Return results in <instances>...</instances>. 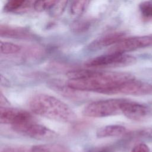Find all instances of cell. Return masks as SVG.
Segmentation results:
<instances>
[{
    "label": "cell",
    "mask_w": 152,
    "mask_h": 152,
    "mask_svg": "<svg viewBox=\"0 0 152 152\" xmlns=\"http://www.w3.org/2000/svg\"><path fill=\"white\" fill-rule=\"evenodd\" d=\"M152 46V35L124 38L114 45L109 50L110 53H122Z\"/></svg>",
    "instance_id": "6"
},
{
    "label": "cell",
    "mask_w": 152,
    "mask_h": 152,
    "mask_svg": "<svg viewBox=\"0 0 152 152\" xmlns=\"http://www.w3.org/2000/svg\"><path fill=\"white\" fill-rule=\"evenodd\" d=\"M69 79L66 85L75 91H93L114 94L124 83L135 78L133 75L124 72L78 69L67 73Z\"/></svg>",
    "instance_id": "1"
},
{
    "label": "cell",
    "mask_w": 152,
    "mask_h": 152,
    "mask_svg": "<svg viewBox=\"0 0 152 152\" xmlns=\"http://www.w3.org/2000/svg\"><path fill=\"white\" fill-rule=\"evenodd\" d=\"M94 23L90 18H81L75 20L71 24V29L74 33H83L88 30Z\"/></svg>",
    "instance_id": "13"
},
{
    "label": "cell",
    "mask_w": 152,
    "mask_h": 152,
    "mask_svg": "<svg viewBox=\"0 0 152 152\" xmlns=\"http://www.w3.org/2000/svg\"><path fill=\"white\" fill-rule=\"evenodd\" d=\"M12 128L20 134L39 140H50L56 137V134L53 131L32 120L12 125Z\"/></svg>",
    "instance_id": "5"
},
{
    "label": "cell",
    "mask_w": 152,
    "mask_h": 152,
    "mask_svg": "<svg viewBox=\"0 0 152 152\" xmlns=\"http://www.w3.org/2000/svg\"><path fill=\"white\" fill-rule=\"evenodd\" d=\"M136 58L131 55L122 53H109L88 60L85 65L88 68H103L124 67L134 64Z\"/></svg>",
    "instance_id": "4"
},
{
    "label": "cell",
    "mask_w": 152,
    "mask_h": 152,
    "mask_svg": "<svg viewBox=\"0 0 152 152\" xmlns=\"http://www.w3.org/2000/svg\"><path fill=\"white\" fill-rule=\"evenodd\" d=\"M92 152H113V150L110 147H102L99 148L98 149H96Z\"/></svg>",
    "instance_id": "22"
},
{
    "label": "cell",
    "mask_w": 152,
    "mask_h": 152,
    "mask_svg": "<svg viewBox=\"0 0 152 152\" xmlns=\"http://www.w3.org/2000/svg\"><path fill=\"white\" fill-rule=\"evenodd\" d=\"M126 131L125 126L120 125H109L99 128L96 131V137L99 138L118 137Z\"/></svg>",
    "instance_id": "12"
},
{
    "label": "cell",
    "mask_w": 152,
    "mask_h": 152,
    "mask_svg": "<svg viewBox=\"0 0 152 152\" xmlns=\"http://www.w3.org/2000/svg\"><path fill=\"white\" fill-rule=\"evenodd\" d=\"M26 2V0H8L4 6V10L7 12H14L23 7Z\"/></svg>",
    "instance_id": "18"
},
{
    "label": "cell",
    "mask_w": 152,
    "mask_h": 152,
    "mask_svg": "<svg viewBox=\"0 0 152 152\" xmlns=\"http://www.w3.org/2000/svg\"><path fill=\"white\" fill-rule=\"evenodd\" d=\"M56 0H36L33 4L35 11L37 12H48L53 6Z\"/></svg>",
    "instance_id": "17"
},
{
    "label": "cell",
    "mask_w": 152,
    "mask_h": 152,
    "mask_svg": "<svg viewBox=\"0 0 152 152\" xmlns=\"http://www.w3.org/2000/svg\"><path fill=\"white\" fill-rule=\"evenodd\" d=\"M1 152H33V146L15 145L3 148Z\"/></svg>",
    "instance_id": "19"
},
{
    "label": "cell",
    "mask_w": 152,
    "mask_h": 152,
    "mask_svg": "<svg viewBox=\"0 0 152 152\" xmlns=\"http://www.w3.org/2000/svg\"><path fill=\"white\" fill-rule=\"evenodd\" d=\"M139 9L144 17L152 18V2H142L140 4Z\"/></svg>",
    "instance_id": "20"
},
{
    "label": "cell",
    "mask_w": 152,
    "mask_h": 152,
    "mask_svg": "<svg viewBox=\"0 0 152 152\" xmlns=\"http://www.w3.org/2000/svg\"><path fill=\"white\" fill-rule=\"evenodd\" d=\"M124 99L98 100L86 104L82 111L84 116L90 118H104L121 113V106Z\"/></svg>",
    "instance_id": "3"
},
{
    "label": "cell",
    "mask_w": 152,
    "mask_h": 152,
    "mask_svg": "<svg viewBox=\"0 0 152 152\" xmlns=\"http://www.w3.org/2000/svg\"><path fill=\"white\" fill-rule=\"evenodd\" d=\"M124 34L121 32H115L106 34L92 41L87 48L90 50H97L103 48L115 45L124 39Z\"/></svg>",
    "instance_id": "10"
},
{
    "label": "cell",
    "mask_w": 152,
    "mask_h": 152,
    "mask_svg": "<svg viewBox=\"0 0 152 152\" xmlns=\"http://www.w3.org/2000/svg\"><path fill=\"white\" fill-rule=\"evenodd\" d=\"M121 111L126 118L135 121L145 120L152 115V110L148 106L127 99H124Z\"/></svg>",
    "instance_id": "7"
},
{
    "label": "cell",
    "mask_w": 152,
    "mask_h": 152,
    "mask_svg": "<svg viewBox=\"0 0 152 152\" xmlns=\"http://www.w3.org/2000/svg\"><path fill=\"white\" fill-rule=\"evenodd\" d=\"M0 34L1 37L16 39H31L34 37L32 33L25 28L5 24H1Z\"/></svg>",
    "instance_id": "11"
},
{
    "label": "cell",
    "mask_w": 152,
    "mask_h": 152,
    "mask_svg": "<svg viewBox=\"0 0 152 152\" xmlns=\"http://www.w3.org/2000/svg\"><path fill=\"white\" fill-rule=\"evenodd\" d=\"M21 47L15 43L7 42H1V53L4 55H11L18 53Z\"/></svg>",
    "instance_id": "16"
},
{
    "label": "cell",
    "mask_w": 152,
    "mask_h": 152,
    "mask_svg": "<svg viewBox=\"0 0 152 152\" xmlns=\"http://www.w3.org/2000/svg\"><path fill=\"white\" fill-rule=\"evenodd\" d=\"M90 0H72L70 6L71 13L74 15H81L86 9Z\"/></svg>",
    "instance_id": "14"
},
{
    "label": "cell",
    "mask_w": 152,
    "mask_h": 152,
    "mask_svg": "<svg viewBox=\"0 0 152 152\" xmlns=\"http://www.w3.org/2000/svg\"><path fill=\"white\" fill-rule=\"evenodd\" d=\"M130 152H150V149L145 144L139 143L135 145Z\"/></svg>",
    "instance_id": "21"
},
{
    "label": "cell",
    "mask_w": 152,
    "mask_h": 152,
    "mask_svg": "<svg viewBox=\"0 0 152 152\" xmlns=\"http://www.w3.org/2000/svg\"><path fill=\"white\" fill-rule=\"evenodd\" d=\"M57 152H69L65 148H64V147H62Z\"/></svg>",
    "instance_id": "23"
},
{
    "label": "cell",
    "mask_w": 152,
    "mask_h": 152,
    "mask_svg": "<svg viewBox=\"0 0 152 152\" xmlns=\"http://www.w3.org/2000/svg\"><path fill=\"white\" fill-rule=\"evenodd\" d=\"M140 96L152 94V85L141 81L132 79L122 84L115 91V94Z\"/></svg>",
    "instance_id": "8"
},
{
    "label": "cell",
    "mask_w": 152,
    "mask_h": 152,
    "mask_svg": "<svg viewBox=\"0 0 152 152\" xmlns=\"http://www.w3.org/2000/svg\"><path fill=\"white\" fill-rule=\"evenodd\" d=\"M68 0H56L52 8L48 11L49 15L53 17H58L64 12Z\"/></svg>",
    "instance_id": "15"
},
{
    "label": "cell",
    "mask_w": 152,
    "mask_h": 152,
    "mask_svg": "<svg viewBox=\"0 0 152 152\" xmlns=\"http://www.w3.org/2000/svg\"><path fill=\"white\" fill-rule=\"evenodd\" d=\"M29 107L34 113L56 121L71 123L77 119V115L67 104L49 94L40 93L33 96L29 102Z\"/></svg>",
    "instance_id": "2"
},
{
    "label": "cell",
    "mask_w": 152,
    "mask_h": 152,
    "mask_svg": "<svg viewBox=\"0 0 152 152\" xmlns=\"http://www.w3.org/2000/svg\"><path fill=\"white\" fill-rule=\"evenodd\" d=\"M32 120L31 115L27 111L1 106L0 122L1 124H11L12 126Z\"/></svg>",
    "instance_id": "9"
}]
</instances>
